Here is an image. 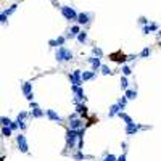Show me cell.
<instances>
[{
	"label": "cell",
	"instance_id": "6da1fadb",
	"mask_svg": "<svg viewBox=\"0 0 161 161\" xmlns=\"http://www.w3.org/2000/svg\"><path fill=\"white\" fill-rule=\"evenodd\" d=\"M73 52L68 48V47H58L56 48V52H55V60L58 61V63H70L71 60H73Z\"/></svg>",
	"mask_w": 161,
	"mask_h": 161
},
{
	"label": "cell",
	"instance_id": "7a4b0ae2",
	"mask_svg": "<svg viewBox=\"0 0 161 161\" xmlns=\"http://www.w3.org/2000/svg\"><path fill=\"white\" fill-rule=\"evenodd\" d=\"M65 139H66V148H70V150H74V148H76V150H77V145H79V134H77V131L68 129Z\"/></svg>",
	"mask_w": 161,
	"mask_h": 161
},
{
	"label": "cell",
	"instance_id": "3957f363",
	"mask_svg": "<svg viewBox=\"0 0 161 161\" xmlns=\"http://www.w3.org/2000/svg\"><path fill=\"white\" fill-rule=\"evenodd\" d=\"M60 11H61L63 18H65L66 21H76L77 20L79 13L73 7H70V5H63V7H60Z\"/></svg>",
	"mask_w": 161,
	"mask_h": 161
},
{
	"label": "cell",
	"instance_id": "277c9868",
	"mask_svg": "<svg viewBox=\"0 0 161 161\" xmlns=\"http://www.w3.org/2000/svg\"><path fill=\"white\" fill-rule=\"evenodd\" d=\"M71 90L74 94V103H84L85 100H87L82 85H71Z\"/></svg>",
	"mask_w": 161,
	"mask_h": 161
},
{
	"label": "cell",
	"instance_id": "5b68a950",
	"mask_svg": "<svg viewBox=\"0 0 161 161\" xmlns=\"http://www.w3.org/2000/svg\"><path fill=\"white\" fill-rule=\"evenodd\" d=\"M16 145H18L20 152L29 153V143H27V139H26L24 134H18V135H16Z\"/></svg>",
	"mask_w": 161,
	"mask_h": 161
},
{
	"label": "cell",
	"instance_id": "8992f818",
	"mask_svg": "<svg viewBox=\"0 0 161 161\" xmlns=\"http://www.w3.org/2000/svg\"><path fill=\"white\" fill-rule=\"evenodd\" d=\"M70 80L73 85H82V71L80 70H74L71 74H70Z\"/></svg>",
	"mask_w": 161,
	"mask_h": 161
},
{
	"label": "cell",
	"instance_id": "52a82bcc",
	"mask_svg": "<svg viewBox=\"0 0 161 161\" xmlns=\"http://www.w3.org/2000/svg\"><path fill=\"white\" fill-rule=\"evenodd\" d=\"M87 63L90 65V68L94 71H97V73L100 71V68H102V58H98V56H95V55H90L89 58H87Z\"/></svg>",
	"mask_w": 161,
	"mask_h": 161
},
{
	"label": "cell",
	"instance_id": "ba28073f",
	"mask_svg": "<svg viewBox=\"0 0 161 161\" xmlns=\"http://www.w3.org/2000/svg\"><path fill=\"white\" fill-rule=\"evenodd\" d=\"M139 131H142V124H137V123H131V124H126L124 132L126 135H135Z\"/></svg>",
	"mask_w": 161,
	"mask_h": 161
},
{
	"label": "cell",
	"instance_id": "9c48e42d",
	"mask_svg": "<svg viewBox=\"0 0 161 161\" xmlns=\"http://www.w3.org/2000/svg\"><path fill=\"white\" fill-rule=\"evenodd\" d=\"M66 40H68L66 36H58L56 39H50L48 40V45H50L52 48H58V47H63V45H65Z\"/></svg>",
	"mask_w": 161,
	"mask_h": 161
},
{
	"label": "cell",
	"instance_id": "30bf717a",
	"mask_svg": "<svg viewBox=\"0 0 161 161\" xmlns=\"http://www.w3.org/2000/svg\"><path fill=\"white\" fill-rule=\"evenodd\" d=\"M23 94L27 98V102L34 100V92H32V82H24L23 84Z\"/></svg>",
	"mask_w": 161,
	"mask_h": 161
},
{
	"label": "cell",
	"instance_id": "8fae6325",
	"mask_svg": "<svg viewBox=\"0 0 161 161\" xmlns=\"http://www.w3.org/2000/svg\"><path fill=\"white\" fill-rule=\"evenodd\" d=\"M90 20H92V13H85V11H82V13L77 15L76 23L80 24V26H85V24H89V23H90Z\"/></svg>",
	"mask_w": 161,
	"mask_h": 161
},
{
	"label": "cell",
	"instance_id": "7c38bea8",
	"mask_svg": "<svg viewBox=\"0 0 161 161\" xmlns=\"http://www.w3.org/2000/svg\"><path fill=\"white\" fill-rule=\"evenodd\" d=\"M29 114H31V118H34V119H40V118L47 116V113H45V110H42L40 106H37V108H32V110L29 111Z\"/></svg>",
	"mask_w": 161,
	"mask_h": 161
},
{
	"label": "cell",
	"instance_id": "4fadbf2b",
	"mask_svg": "<svg viewBox=\"0 0 161 161\" xmlns=\"http://www.w3.org/2000/svg\"><path fill=\"white\" fill-rule=\"evenodd\" d=\"M82 127H85V126H84V121L80 119V118H76V119H70V129L79 131V129H82Z\"/></svg>",
	"mask_w": 161,
	"mask_h": 161
},
{
	"label": "cell",
	"instance_id": "5bb4252c",
	"mask_svg": "<svg viewBox=\"0 0 161 161\" xmlns=\"http://www.w3.org/2000/svg\"><path fill=\"white\" fill-rule=\"evenodd\" d=\"M45 113H47V118L50 121H55V123H61V121H63V118L55 110H45Z\"/></svg>",
	"mask_w": 161,
	"mask_h": 161
},
{
	"label": "cell",
	"instance_id": "9a60e30c",
	"mask_svg": "<svg viewBox=\"0 0 161 161\" xmlns=\"http://www.w3.org/2000/svg\"><path fill=\"white\" fill-rule=\"evenodd\" d=\"M80 32V24H74L71 26L70 29H68V34H66V37L68 39H73V37H77V34Z\"/></svg>",
	"mask_w": 161,
	"mask_h": 161
},
{
	"label": "cell",
	"instance_id": "2e32d148",
	"mask_svg": "<svg viewBox=\"0 0 161 161\" xmlns=\"http://www.w3.org/2000/svg\"><path fill=\"white\" fill-rule=\"evenodd\" d=\"M121 111H123V110H121V106L118 105V103H114V105L110 106V110H108V118H114V116H118Z\"/></svg>",
	"mask_w": 161,
	"mask_h": 161
},
{
	"label": "cell",
	"instance_id": "e0dca14e",
	"mask_svg": "<svg viewBox=\"0 0 161 161\" xmlns=\"http://www.w3.org/2000/svg\"><path fill=\"white\" fill-rule=\"evenodd\" d=\"M97 77V71L90 70V71H82V80L85 82V80H92Z\"/></svg>",
	"mask_w": 161,
	"mask_h": 161
},
{
	"label": "cell",
	"instance_id": "ac0fdd59",
	"mask_svg": "<svg viewBox=\"0 0 161 161\" xmlns=\"http://www.w3.org/2000/svg\"><path fill=\"white\" fill-rule=\"evenodd\" d=\"M73 159H74V161H84V159H92V156H89V155H84L82 150H77V153L73 155Z\"/></svg>",
	"mask_w": 161,
	"mask_h": 161
},
{
	"label": "cell",
	"instance_id": "d6986e66",
	"mask_svg": "<svg viewBox=\"0 0 161 161\" xmlns=\"http://www.w3.org/2000/svg\"><path fill=\"white\" fill-rule=\"evenodd\" d=\"M76 113L79 116H85V114H87V106H85L84 103H76Z\"/></svg>",
	"mask_w": 161,
	"mask_h": 161
},
{
	"label": "cell",
	"instance_id": "ffe728a7",
	"mask_svg": "<svg viewBox=\"0 0 161 161\" xmlns=\"http://www.w3.org/2000/svg\"><path fill=\"white\" fill-rule=\"evenodd\" d=\"M77 42L79 44H82V45H85V44H87V40H89V36H87V32H85V31H80L79 34H77Z\"/></svg>",
	"mask_w": 161,
	"mask_h": 161
},
{
	"label": "cell",
	"instance_id": "44dd1931",
	"mask_svg": "<svg viewBox=\"0 0 161 161\" xmlns=\"http://www.w3.org/2000/svg\"><path fill=\"white\" fill-rule=\"evenodd\" d=\"M124 95L127 97L129 100H135L137 98V90L135 89H127V90H124Z\"/></svg>",
	"mask_w": 161,
	"mask_h": 161
},
{
	"label": "cell",
	"instance_id": "7402d4cb",
	"mask_svg": "<svg viewBox=\"0 0 161 161\" xmlns=\"http://www.w3.org/2000/svg\"><path fill=\"white\" fill-rule=\"evenodd\" d=\"M127 102H129V98H127V97H119V98H118V105L121 106V110H126V106H127Z\"/></svg>",
	"mask_w": 161,
	"mask_h": 161
},
{
	"label": "cell",
	"instance_id": "603a6c76",
	"mask_svg": "<svg viewBox=\"0 0 161 161\" xmlns=\"http://www.w3.org/2000/svg\"><path fill=\"white\" fill-rule=\"evenodd\" d=\"M118 116H119L121 119H123V121H124V124H131V123H134V121H132V118L129 116V114H127V113H124V111H121V113L118 114Z\"/></svg>",
	"mask_w": 161,
	"mask_h": 161
},
{
	"label": "cell",
	"instance_id": "cb8c5ba5",
	"mask_svg": "<svg viewBox=\"0 0 161 161\" xmlns=\"http://www.w3.org/2000/svg\"><path fill=\"white\" fill-rule=\"evenodd\" d=\"M150 55H152V48H150V47H143L139 56H140V58H148Z\"/></svg>",
	"mask_w": 161,
	"mask_h": 161
},
{
	"label": "cell",
	"instance_id": "d4e9b609",
	"mask_svg": "<svg viewBox=\"0 0 161 161\" xmlns=\"http://www.w3.org/2000/svg\"><path fill=\"white\" fill-rule=\"evenodd\" d=\"M121 89H123V90H127V89H129L127 76H121Z\"/></svg>",
	"mask_w": 161,
	"mask_h": 161
},
{
	"label": "cell",
	"instance_id": "484cf974",
	"mask_svg": "<svg viewBox=\"0 0 161 161\" xmlns=\"http://www.w3.org/2000/svg\"><path fill=\"white\" fill-rule=\"evenodd\" d=\"M11 134H13V129H11L10 126H3L2 127V135L3 137H10Z\"/></svg>",
	"mask_w": 161,
	"mask_h": 161
},
{
	"label": "cell",
	"instance_id": "4316f807",
	"mask_svg": "<svg viewBox=\"0 0 161 161\" xmlns=\"http://www.w3.org/2000/svg\"><path fill=\"white\" fill-rule=\"evenodd\" d=\"M100 73L103 74V76H110V74H111L113 71L110 70V66H108V65H102V68H100Z\"/></svg>",
	"mask_w": 161,
	"mask_h": 161
},
{
	"label": "cell",
	"instance_id": "83f0119b",
	"mask_svg": "<svg viewBox=\"0 0 161 161\" xmlns=\"http://www.w3.org/2000/svg\"><path fill=\"white\" fill-rule=\"evenodd\" d=\"M121 73H123V76H131V74H132V68L127 66V65H123V68H121Z\"/></svg>",
	"mask_w": 161,
	"mask_h": 161
},
{
	"label": "cell",
	"instance_id": "f1b7e54d",
	"mask_svg": "<svg viewBox=\"0 0 161 161\" xmlns=\"http://www.w3.org/2000/svg\"><path fill=\"white\" fill-rule=\"evenodd\" d=\"M27 118H31V114L26 113V111H21L18 116H16V121H27Z\"/></svg>",
	"mask_w": 161,
	"mask_h": 161
},
{
	"label": "cell",
	"instance_id": "f546056e",
	"mask_svg": "<svg viewBox=\"0 0 161 161\" xmlns=\"http://www.w3.org/2000/svg\"><path fill=\"white\" fill-rule=\"evenodd\" d=\"M92 55H95V56H98V58H102L103 56V50L100 47H92Z\"/></svg>",
	"mask_w": 161,
	"mask_h": 161
},
{
	"label": "cell",
	"instance_id": "4dcf8cb0",
	"mask_svg": "<svg viewBox=\"0 0 161 161\" xmlns=\"http://www.w3.org/2000/svg\"><path fill=\"white\" fill-rule=\"evenodd\" d=\"M102 161H118V156H116V155H113V153H106Z\"/></svg>",
	"mask_w": 161,
	"mask_h": 161
},
{
	"label": "cell",
	"instance_id": "1f68e13d",
	"mask_svg": "<svg viewBox=\"0 0 161 161\" xmlns=\"http://www.w3.org/2000/svg\"><path fill=\"white\" fill-rule=\"evenodd\" d=\"M16 8H18V5H16V3H15V5H11V7H10L8 10H5V11H3V13H5V15H7V16H10V15H13V13H15V11H16Z\"/></svg>",
	"mask_w": 161,
	"mask_h": 161
},
{
	"label": "cell",
	"instance_id": "d6a6232c",
	"mask_svg": "<svg viewBox=\"0 0 161 161\" xmlns=\"http://www.w3.org/2000/svg\"><path fill=\"white\" fill-rule=\"evenodd\" d=\"M0 121H2V126H10L11 123H13V121H11L10 118H7V116H2V118H0Z\"/></svg>",
	"mask_w": 161,
	"mask_h": 161
},
{
	"label": "cell",
	"instance_id": "836d02e7",
	"mask_svg": "<svg viewBox=\"0 0 161 161\" xmlns=\"http://www.w3.org/2000/svg\"><path fill=\"white\" fill-rule=\"evenodd\" d=\"M150 31L152 32H158L159 31V26L156 24V23H150Z\"/></svg>",
	"mask_w": 161,
	"mask_h": 161
},
{
	"label": "cell",
	"instance_id": "e575fe53",
	"mask_svg": "<svg viewBox=\"0 0 161 161\" xmlns=\"http://www.w3.org/2000/svg\"><path fill=\"white\" fill-rule=\"evenodd\" d=\"M142 32L145 34V36H147V34H152V31H150V24H147V26H142Z\"/></svg>",
	"mask_w": 161,
	"mask_h": 161
},
{
	"label": "cell",
	"instance_id": "d590c367",
	"mask_svg": "<svg viewBox=\"0 0 161 161\" xmlns=\"http://www.w3.org/2000/svg\"><path fill=\"white\" fill-rule=\"evenodd\" d=\"M18 124H20V129L21 131H26L27 129V123H26V121H18Z\"/></svg>",
	"mask_w": 161,
	"mask_h": 161
},
{
	"label": "cell",
	"instance_id": "8d00e7d4",
	"mask_svg": "<svg viewBox=\"0 0 161 161\" xmlns=\"http://www.w3.org/2000/svg\"><path fill=\"white\" fill-rule=\"evenodd\" d=\"M10 127L13 129V131H18V129H20V124H18V121H13V123L10 124Z\"/></svg>",
	"mask_w": 161,
	"mask_h": 161
},
{
	"label": "cell",
	"instance_id": "74e56055",
	"mask_svg": "<svg viewBox=\"0 0 161 161\" xmlns=\"http://www.w3.org/2000/svg\"><path fill=\"white\" fill-rule=\"evenodd\" d=\"M7 18H8V16L2 11V15H0V23H2V24H5V23H7Z\"/></svg>",
	"mask_w": 161,
	"mask_h": 161
},
{
	"label": "cell",
	"instance_id": "f35d334b",
	"mask_svg": "<svg viewBox=\"0 0 161 161\" xmlns=\"http://www.w3.org/2000/svg\"><path fill=\"white\" fill-rule=\"evenodd\" d=\"M139 23H140L142 26H147V24H150V23H148V20H147V18H143V16H142V18H139Z\"/></svg>",
	"mask_w": 161,
	"mask_h": 161
},
{
	"label": "cell",
	"instance_id": "ab89813d",
	"mask_svg": "<svg viewBox=\"0 0 161 161\" xmlns=\"http://www.w3.org/2000/svg\"><path fill=\"white\" fill-rule=\"evenodd\" d=\"M76 118H80V116H79V114H77L76 111H74V113H71L70 116H68V121H70V119H76Z\"/></svg>",
	"mask_w": 161,
	"mask_h": 161
},
{
	"label": "cell",
	"instance_id": "60d3db41",
	"mask_svg": "<svg viewBox=\"0 0 161 161\" xmlns=\"http://www.w3.org/2000/svg\"><path fill=\"white\" fill-rule=\"evenodd\" d=\"M29 106H31V110H32V108H37V106H39V103L32 100V102H29Z\"/></svg>",
	"mask_w": 161,
	"mask_h": 161
},
{
	"label": "cell",
	"instance_id": "b9f144b4",
	"mask_svg": "<svg viewBox=\"0 0 161 161\" xmlns=\"http://www.w3.org/2000/svg\"><path fill=\"white\" fill-rule=\"evenodd\" d=\"M127 158H126V152H123V155L121 156H118V161H126Z\"/></svg>",
	"mask_w": 161,
	"mask_h": 161
},
{
	"label": "cell",
	"instance_id": "7bdbcfd3",
	"mask_svg": "<svg viewBox=\"0 0 161 161\" xmlns=\"http://www.w3.org/2000/svg\"><path fill=\"white\" fill-rule=\"evenodd\" d=\"M121 148H123V152H126V150H127V143L123 142V143H121Z\"/></svg>",
	"mask_w": 161,
	"mask_h": 161
},
{
	"label": "cell",
	"instance_id": "ee69618b",
	"mask_svg": "<svg viewBox=\"0 0 161 161\" xmlns=\"http://www.w3.org/2000/svg\"><path fill=\"white\" fill-rule=\"evenodd\" d=\"M135 58H137L135 55H129V56H127V58H126V60H129V61H134Z\"/></svg>",
	"mask_w": 161,
	"mask_h": 161
},
{
	"label": "cell",
	"instance_id": "f6af8a7d",
	"mask_svg": "<svg viewBox=\"0 0 161 161\" xmlns=\"http://www.w3.org/2000/svg\"><path fill=\"white\" fill-rule=\"evenodd\" d=\"M158 36H159V37H161V29H159V31H158Z\"/></svg>",
	"mask_w": 161,
	"mask_h": 161
},
{
	"label": "cell",
	"instance_id": "bcb514c9",
	"mask_svg": "<svg viewBox=\"0 0 161 161\" xmlns=\"http://www.w3.org/2000/svg\"><path fill=\"white\" fill-rule=\"evenodd\" d=\"M159 45H161V40H159Z\"/></svg>",
	"mask_w": 161,
	"mask_h": 161
}]
</instances>
